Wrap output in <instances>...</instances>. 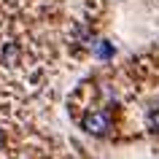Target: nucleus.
Segmentation results:
<instances>
[{"mask_svg": "<svg viewBox=\"0 0 159 159\" xmlns=\"http://www.w3.org/2000/svg\"><path fill=\"white\" fill-rule=\"evenodd\" d=\"M81 127H84L89 135H105L111 129V113L108 111H89V113L81 119Z\"/></svg>", "mask_w": 159, "mask_h": 159, "instance_id": "f257e3e1", "label": "nucleus"}, {"mask_svg": "<svg viewBox=\"0 0 159 159\" xmlns=\"http://www.w3.org/2000/svg\"><path fill=\"white\" fill-rule=\"evenodd\" d=\"M94 54L97 57H113V49H111L108 41H97L94 43Z\"/></svg>", "mask_w": 159, "mask_h": 159, "instance_id": "f03ea898", "label": "nucleus"}, {"mask_svg": "<svg viewBox=\"0 0 159 159\" xmlns=\"http://www.w3.org/2000/svg\"><path fill=\"white\" fill-rule=\"evenodd\" d=\"M148 127H151V129H154V132L159 135V108H154V111L148 113Z\"/></svg>", "mask_w": 159, "mask_h": 159, "instance_id": "7ed1b4c3", "label": "nucleus"}, {"mask_svg": "<svg viewBox=\"0 0 159 159\" xmlns=\"http://www.w3.org/2000/svg\"><path fill=\"white\" fill-rule=\"evenodd\" d=\"M0 146H3V129H0Z\"/></svg>", "mask_w": 159, "mask_h": 159, "instance_id": "20e7f679", "label": "nucleus"}]
</instances>
